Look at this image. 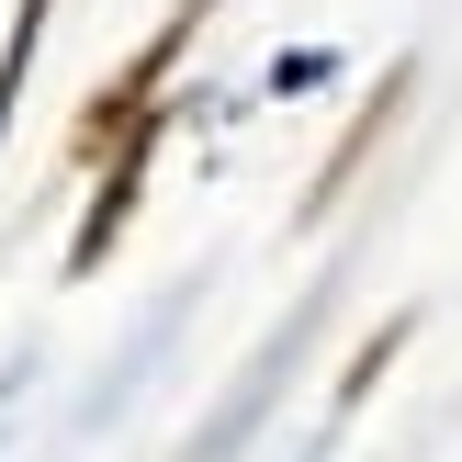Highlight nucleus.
<instances>
[{"label": "nucleus", "instance_id": "nucleus-1", "mask_svg": "<svg viewBox=\"0 0 462 462\" xmlns=\"http://www.w3.org/2000/svg\"><path fill=\"white\" fill-rule=\"evenodd\" d=\"M203 12H215V0H180V12H170V23H158V34L135 45L113 79H102V102L79 113V158H113V147H125V135L158 113V79H170V68H180V45L203 34Z\"/></svg>", "mask_w": 462, "mask_h": 462}, {"label": "nucleus", "instance_id": "nucleus-2", "mask_svg": "<svg viewBox=\"0 0 462 462\" xmlns=\"http://www.w3.org/2000/svg\"><path fill=\"white\" fill-rule=\"evenodd\" d=\"M158 125H170V102L147 113V125L113 147V170H102V192H90V215H79V237H68V282H90V271L113 260V237H125V215H135V192H147V158H158Z\"/></svg>", "mask_w": 462, "mask_h": 462}]
</instances>
